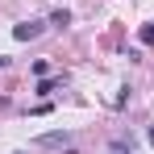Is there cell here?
<instances>
[{"mask_svg": "<svg viewBox=\"0 0 154 154\" xmlns=\"http://www.w3.org/2000/svg\"><path fill=\"white\" fill-rule=\"evenodd\" d=\"M42 33V21H21V25H13V38L17 42H33Z\"/></svg>", "mask_w": 154, "mask_h": 154, "instance_id": "1", "label": "cell"}, {"mask_svg": "<svg viewBox=\"0 0 154 154\" xmlns=\"http://www.w3.org/2000/svg\"><path fill=\"white\" fill-rule=\"evenodd\" d=\"M50 25L54 29H67V25H71V13H67V8H54V13H50Z\"/></svg>", "mask_w": 154, "mask_h": 154, "instance_id": "2", "label": "cell"}, {"mask_svg": "<svg viewBox=\"0 0 154 154\" xmlns=\"http://www.w3.org/2000/svg\"><path fill=\"white\" fill-rule=\"evenodd\" d=\"M58 142H63V133H42L38 137V146H58Z\"/></svg>", "mask_w": 154, "mask_h": 154, "instance_id": "3", "label": "cell"}, {"mask_svg": "<svg viewBox=\"0 0 154 154\" xmlns=\"http://www.w3.org/2000/svg\"><path fill=\"white\" fill-rule=\"evenodd\" d=\"M54 88H58V79H42V83H38V92H42V96H50Z\"/></svg>", "mask_w": 154, "mask_h": 154, "instance_id": "4", "label": "cell"}, {"mask_svg": "<svg viewBox=\"0 0 154 154\" xmlns=\"http://www.w3.org/2000/svg\"><path fill=\"white\" fill-rule=\"evenodd\" d=\"M142 46H154V25H142Z\"/></svg>", "mask_w": 154, "mask_h": 154, "instance_id": "5", "label": "cell"}, {"mask_svg": "<svg viewBox=\"0 0 154 154\" xmlns=\"http://www.w3.org/2000/svg\"><path fill=\"white\" fill-rule=\"evenodd\" d=\"M146 137H150V146H154V129H150V133H146Z\"/></svg>", "mask_w": 154, "mask_h": 154, "instance_id": "6", "label": "cell"}, {"mask_svg": "<svg viewBox=\"0 0 154 154\" xmlns=\"http://www.w3.org/2000/svg\"><path fill=\"white\" fill-rule=\"evenodd\" d=\"M4 63H8V58H4V54H0V67H4Z\"/></svg>", "mask_w": 154, "mask_h": 154, "instance_id": "7", "label": "cell"}]
</instances>
